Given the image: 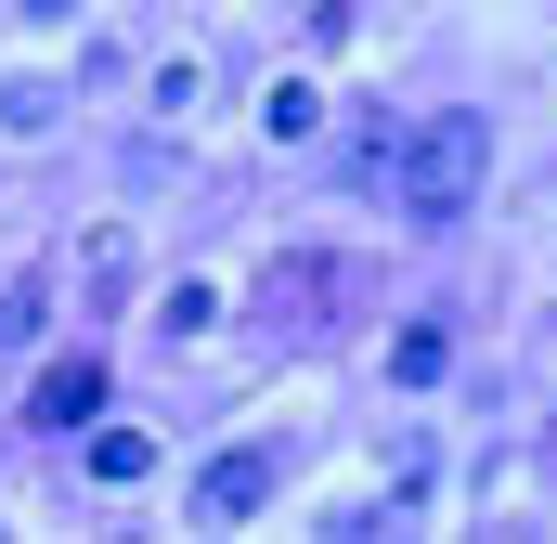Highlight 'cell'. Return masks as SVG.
I'll return each mask as SVG.
<instances>
[{
  "mask_svg": "<svg viewBox=\"0 0 557 544\" xmlns=\"http://www.w3.org/2000/svg\"><path fill=\"white\" fill-rule=\"evenodd\" d=\"M480 182H493V118H416V143L389 156V195H403V221L441 234V221H467L480 208Z\"/></svg>",
  "mask_w": 557,
  "mask_h": 544,
  "instance_id": "obj_1",
  "label": "cell"
},
{
  "mask_svg": "<svg viewBox=\"0 0 557 544\" xmlns=\"http://www.w3.org/2000/svg\"><path fill=\"white\" fill-rule=\"evenodd\" d=\"M52 118H65V91H52V78H13V91H0V131H26V143H39Z\"/></svg>",
  "mask_w": 557,
  "mask_h": 544,
  "instance_id": "obj_9",
  "label": "cell"
},
{
  "mask_svg": "<svg viewBox=\"0 0 557 544\" xmlns=\"http://www.w3.org/2000/svg\"><path fill=\"white\" fill-rule=\"evenodd\" d=\"M26 13H39V26H52V13H78V0H26Z\"/></svg>",
  "mask_w": 557,
  "mask_h": 544,
  "instance_id": "obj_11",
  "label": "cell"
},
{
  "mask_svg": "<svg viewBox=\"0 0 557 544\" xmlns=\"http://www.w3.org/2000/svg\"><path fill=\"white\" fill-rule=\"evenodd\" d=\"M131 234H78V285H91V298H104V311H117V298H131Z\"/></svg>",
  "mask_w": 557,
  "mask_h": 544,
  "instance_id": "obj_5",
  "label": "cell"
},
{
  "mask_svg": "<svg viewBox=\"0 0 557 544\" xmlns=\"http://www.w3.org/2000/svg\"><path fill=\"white\" fill-rule=\"evenodd\" d=\"M273 480H285V454H273V441H234V454L195 480V532H234V519H260V506H273Z\"/></svg>",
  "mask_w": 557,
  "mask_h": 544,
  "instance_id": "obj_2",
  "label": "cell"
},
{
  "mask_svg": "<svg viewBox=\"0 0 557 544\" xmlns=\"http://www.w3.org/2000/svg\"><path fill=\"white\" fill-rule=\"evenodd\" d=\"M260 131H273V143H311V131H324V91H311V78H273V104H260Z\"/></svg>",
  "mask_w": 557,
  "mask_h": 544,
  "instance_id": "obj_7",
  "label": "cell"
},
{
  "mask_svg": "<svg viewBox=\"0 0 557 544\" xmlns=\"http://www.w3.org/2000/svg\"><path fill=\"white\" fill-rule=\"evenodd\" d=\"M26 415H39V428H91V415H104V363H91V350H78V363H52Z\"/></svg>",
  "mask_w": 557,
  "mask_h": 544,
  "instance_id": "obj_4",
  "label": "cell"
},
{
  "mask_svg": "<svg viewBox=\"0 0 557 544\" xmlns=\"http://www.w3.org/2000/svg\"><path fill=\"white\" fill-rule=\"evenodd\" d=\"M441 363H454V337H441V324H403V337H389V376H403V390H428Z\"/></svg>",
  "mask_w": 557,
  "mask_h": 544,
  "instance_id": "obj_8",
  "label": "cell"
},
{
  "mask_svg": "<svg viewBox=\"0 0 557 544\" xmlns=\"http://www.w3.org/2000/svg\"><path fill=\"white\" fill-rule=\"evenodd\" d=\"M156 324H169V337H208V324H221V298H208V285H169V311H156Z\"/></svg>",
  "mask_w": 557,
  "mask_h": 544,
  "instance_id": "obj_10",
  "label": "cell"
},
{
  "mask_svg": "<svg viewBox=\"0 0 557 544\" xmlns=\"http://www.w3.org/2000/svg\"><path fill=\"white\" fill-rule=\"evenodd\" d=\"M143 467H156V441H143V428H91V480H104V493H131Z\"/></svg>",
  "mask_w": 557,
  "mask_h": 544,
  "instance_id": "obj_6",
  "label": "cell"
},
{
  "mask_svg": "<svg viewBox=\"0 0 557 544\" xmlns=\"http://www.w3.org/2000/svg\"><path fill=\"white\" fill-rule=\"evenodd\" d=\"M324 298H337V260H324V247H285V260L260 272V324H273V337L324 324Z\"/></svg>",
  "mask_w": 557,
  "mask_h": 544,
  "instance_id": "obj_3",
  "label": "cell"
}]
</instances>
